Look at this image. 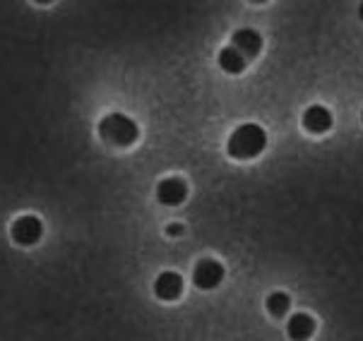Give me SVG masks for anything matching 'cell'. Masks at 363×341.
<instances>
[{"label":"cell","mask_w":363,"mask_h":341,"mask_svg":"<svg viewBox=\"0 0 363 341\" xmlns=\"http://www.w3.org/2000/svg\"><path fill=\"white\" fill-rule=\"evenodd\" d=\"M264 147H267V133L255 123L236 128L229 138V154L233 159H255L264 152Z\"/></svg>","instance_id":"1"},{"label":"cell","mask_w":363,"mask_h":341,"mask_svg":"<svg viewBox=\"0 0 363 341\" xmlns=\"http://www.w3.org/2000/svg\"><path fill=\"white\" fill-rule=\"evenodd\" d=\"M99 135L113 147H130L140 135V128L133 118L123 113H108L99 123Z\"/></svg>","instance_id":"2"},{"label":"cell","mask_w":363,"mask_h":341,"mask_svg":"<svg viewBox=\"0 0 363 341\" xmlns=\"http://www.w3.org/2000/svg\"><path fill=\"white\" fill-rule=\"evenodd\" d=\"M41 233H44V224H41V219H39V216H34V214L20 216V219L10 226L12 240H15L17 245H24V247L34 245L36 240L41 238Z\"/></svg>","instance_id":"3"},{"label":"cell","mask_w":363,"mask_h":341,"mask_svg":"<svg viewBox=\"0 0 363 341\" xmlns=\"http://www.w3.org/2000/svg\"><path fill=\"white\" fill-rule=\"evenodd\" d=\"M224 264L217 262V259H200L198 267L193 269V281L202 291H212L224 281Z\"/></svg>","instance_id":"4"},{"label":"cell","mask_w":363,"mask_h":341,"mask_svg":"<svg viewBox=\"0 0 363 341\" xmlns=\"http://www.w3.org/2000/svg\"><path fill=\"white\" fill-rule=\"evenodd\" d=\"M157 197L166 207H176V204H181L188 197V185L183 178H176V176L164 178V181L157 185Z\"/></svg>","instance_id":"5"},{"label":"cell","mask_w":363,"mask_h":341,"mask_svg":"<svg viewBox=\"0 0 363 341\" xmlns=\"http://www.w3.org/2000/svg\"><path fill=\"white\" fill-rule=\"evenodd\" d=\"M155 294L162 301H176L183 294V279L178 272H162L155 281Z\"/></svg>","instance_id":"6"},{"label":"cell","mask_w":363,"mask_h":341,"mask_svg":"<svg viewBox=\"0 0 363 341\" xmlns=\"http://www.w3.org/2000/svg\"><path fill=\"white\" fill-rule=\"evenodd\" d=\"M233 48H236L245 60L255 58V55L262 51V36L257 34L255 29H238V32L233 34Z\"/></svg>","instance_id":"7"},{"label":"cell","mask_w":363,"mask_h":341,"mask_svg":"<svg viewBox=\"0 0 363 341\" xmlns=\"http://www.w3.org/2000/svg\"><path fill=\"white\" fill-rule=\"evenodd\" d=\"M303 128L308 130V133H313V135L328 133V130L332 128V113H330V108L320 106V104H315V106H311V108H306V113H303Z\"/></svg>","instance_id":"8"},{"label":"cell","mask_w":363,"mask_h":341,"mask_svg":"<svg viewBox=\"0 0 363 341\" xmlns=\"http://www.w3.org/2000/svg\"><path fill=\"white\" fill-rule=\"evenodd\" d=\"M286 332L294 341H308L315 334V320L308 313H294L286 322Z\"/></svg>","instance_id":"9"},{"label":"cell","mask_w":363,"mask_h":341,"mask_svg":"<svg viewBox=\"0 0 363 341\" xmlns=\"http://www.w3.org/2000/svg\"><path fill=\"white\" fill-rule=\"evenodd\" d=\"M219 67L224 72H229V75H241L245 70V58L233 46H226L219 53Z\"/></svg>","instance_id":"10"},{"label":"cell","mask_w":363,"mask_h":341,"mask_svg":"<svg viewBox=\"0 0 363 341\" xmlns=\"http://www.w3.org/2000/svg\"><path fill=\"white\" fill-rule=\"evenodd\" d=\"M289 308H291V298H289V294H284V291H274V294L267 296V310L274 318H284Z\"/></svg>","instance_id":"11"},{"label":"cell","mask_w":363,"mask_h":341,"mask_svg":"<svg viewBox=\"0 0 363 341\" xmlns=\"http://www.w3.org/2000/svg\"><path fill=\"white\" fill-rule=\"evenodd\" d=\"M166 233H169V235H181L183 233V226L181 224H171L169 228H166Z\"/></svg>","instance_id":"12"},{"label":"cell","mask_w":363,"mask_h":341,"mask_svg":"<svg viewBox=\"0 0 363 341\" xmlns=\"http://www.w3.org/2000/svg\"><path fill=\"white\" fill-rule=\"evenodd\" d=\"M361 20H363V3H361Z\"/></svg>","instance_id":"13"},{"label":"cell","mask_w":363,"mask_h":341,"mask_svg":"<svg viewBox=\"0 0 363 341\" xmlns=\"http://www.w3.org/2000/svg\"><path fill=\"white\" fill-rule=\"evenodd\" d=\"M361 121H363V113H361Z\"/></svg>","instance_id":"14"}]
</instances>
